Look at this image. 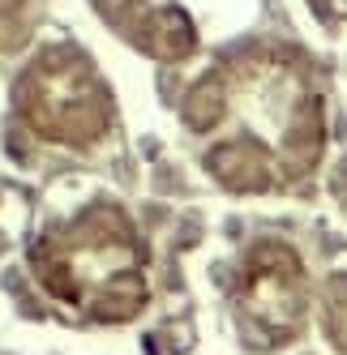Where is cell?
Returning a JSON list of instances; mask_svg holds the SVG:
<instances>
[{"mask_svg":"<svg viewBox=\"0 0 347 355\" xmlns=\"http://www.w3.org/2000/svg\"><path fill=\"white\" fill-rule=\"evenodd\" d=\"M197 163L228 193H283L326 155V90L283 43H249L206 69L180 103Z\"/></svg>","mask_w":347,"mask_h":355,"instance_id":"obj_1","label":"cell"},{"mask_svg":"<svg viewBox=\"0 0 347 355\" xmlns=\"http://www.w3.org/2000/svg\"><path fill=\"white\" fill-rule=\"evenodd\" d=\"M39 287L90 325H125L151 304V248L116 201L60 214L31 244Z\"/></svg>","mask_w":347,"mask_h":355,"instance_id":"obj_2","label":"cell"},{"mask_svg":"<svg viewBox=\"0 0 347 355\" xmlns=\"http://www.w3.org/2000/svg\"><path fill=\"white\" fill-rule=\"evenodd\" d=\"M13 120L43 146L94 150L116 129V98L78 43H47L13 82Z\"/></svg>","mask_w":347,"mask_h":355,"instance_id":"obj_3","label":"cell"},{"mask_svg":"<svg viewBox=\"0 0 347 355\" xmlns=\"http://www.w3.org/2000/svg\"><path fill=\"white\" fill-rule=\"evenodd\" d=\"M228 304L240 338L253 351H279L305 329L309 317V274L296 248L279 240L249 244L232 266Z\"/></svg>","mask_w":347,"mask_h":355,"instance_id":"obj_4","label":"cell"},{"mask_svg":"<svg viewBox=\"0 0 347 355\" xmlns=\"http://www.w3.org/2000/svg\"><path fill=\"white\" fill-rule=\"evenodd\" d=\"M99 17L137 52L155 60H189L228 26L232 0H90Z\"/></svg>","mask_w":347,"mask_h":355,"instance_id":"obj_5","label":"cell"},{"mask_svg":"<svg viewBox=\"0 0 347 355\" xmlns=\"http://www.w3.org/2000/svg\"><path fill=\"white\" fill-rule=\"evenodd\" d=\"M321 334L335 355H347V274L330 278L321 291Z\"/></svg>","mask_w":347,"mask_h":355,"instance_id":"obj_6","label":"cell"},{"mask_svg":"<svg viewBox=\"0 0 347 355\" xmlns=\"http://www.w3.org/2000/svg\"><path fill=\"white\" fill-rule=\"evenodd\" d=\"M39 17V0H0V52L26 43V35L35 31Z\"/></svg>","mask_w":347,"mask_h":355,"instance_id":"obj_7","label":"cell"}]
</instances>
